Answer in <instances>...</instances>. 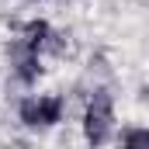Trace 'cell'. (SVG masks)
Returning a JSON list of instances; mask_svg holds the SVG:
<instances>
[{
	"instance_id": "1",
	"label": "cell",
	"mask_w": 149,
	"mask_h": 149,
	"mask_svg": "<svg viewBox=\"0 0 149 149\" xmlns=\"http://www.w3.org/2000/svg\"><path fill=\"white\" fill-rule=\"evenodd\" d=\"M83 128H87L90 142L108 139V132H111V101H108V94H94V101L87 108V118H83Z\"/></svg>"
},
{
	"instance_id": "2",
	"label": "cell",
	"mask_w": 149,
	"mask_h": 149,
	"mask_svg": "<svg viewBox=\"0 0 149 149\" xmlns=\"http://www.w3.org/2000/svg\"><path fill=\"white\" fill-rule=\"evenodd\" d=\"M59 111H63V104L56 97H28L21 104V121L31 128H49L59 121Z\"/></svg>"
},
{
	"instance_id": "3",
	"label": "cell",
	"mask_w": 149,
	"mask_h": 149,
	"mask_svg": "<svg viewBox=\"0 0 149 149\" xmlns=\"http://www.w3.org/2000/svg\"><path fill=\"white\" fill-rule=\"evenodd\" d=\"M125 146H149V132H128Z\"/></svg>"
}]
</instances>
